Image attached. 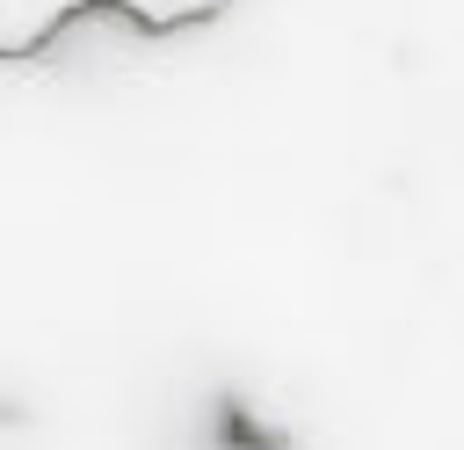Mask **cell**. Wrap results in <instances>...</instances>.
I'll use <instances>...</instances> for the list:
<instances>
[{
    "instance_id": "cell-1",
    "label": "cell",
    "mask_w": 464,
    "mask_h": 450,
    "mask_svg": "<svg viewBox=\"0 0 464 450\" xmlns=\"http://www.w3.org/2000/svg\"><path fill=\"white\" fill-rule=\"evenodd\" d=\"M232 0H0V65H22L36 58L65 22L80 15H123L130 29L145 36H174V29H196L210 15H225Z\"/></svg>"
}]
</instances>
